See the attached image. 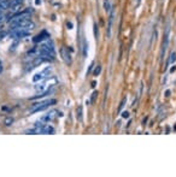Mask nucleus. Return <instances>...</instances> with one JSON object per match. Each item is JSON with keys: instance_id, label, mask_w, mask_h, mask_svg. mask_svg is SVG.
<instances>
[{"instance_id": "nucleus-1", "label": "nucleus", "mask_w": 176, "mask_h": 177, "mask_svg": "<svg viewBox=\"0 0 176 177\" xmlns=\"http://www.w3.org/2000/svg\"><path fill=\"white\" fill-rule=\"evenodd\" d=\"M57 103L56 99H46L43 101H39V103H35L34 105H31V109H30V113H37V112H41L43 110H46L47 107H49L51 105H54Z\"/></svg>"}, {"instance_id": "nucleus-2", "label": "nucleus", "mask_w": 176, "mask_h": 177, "mask_svg": "<svg viewBox=\"0 0 176 177\" xmlns=\"http://www.w3.org/2000/svg\"><path fill=\"white\" fill-rule=\"evenodd\" d=\"M30 35V31L28 30H24L22 28H12V30L10 31V37L14 40H20V39H23V37H26Z\"/></svg>"}, {"instance_id": "nucleus-3", "label": "nucleus", "mask_w": 176, "mask_h": 177, "mask_svg": "<svg viewBox=\"0 0 176 177\" xmlns=\"http://www.w3.org/2000/svg\"><path fill=\"white\" fill-rule=\"evenodd\" d=\"M43 61H46L43 58H41V57H34V58H31L30 61H28L27 64H26V71H30V70H33V69H35L36 66H39L40 64H42Z\"/></svg>"}, {"instance_id": "nucleus-4", "label": "nucleus", "mask_w": 176, "mask_h": 177, "mask_svg": "<svg viewBox=\"0 0 176 177\" xmlns=\"http://www.w3.org/2000/svg\"><path fill=\"white\" fill-rule=\"evenodd\" d=\"M51 66H47L46 69H43L42 71H40L39 74H36L34 77H33V81L34 82H39V81H42V80H45V78H47L48 76H49V74H51Z\"/></svg>"}, {"instance_id": "nucleus-5", "label": "nucleus", "mask_w": 176, "mask_h": 177, "mask_svg": "<svg viewBox=\"0 0 176 177\" xmlns=\"http://www.w3.org/2000/svg\"><path fill=\"white\" fill-rule=\"evenodd\" d=\"M22 4H23V0H11L10 1V10L12 12H18L22 7Z\"/></svg>"}, {"instance_id": "nucleus-6", "label": "nucleus", "mask_w": 176, "mask_h": 177, "mask_svg": "<svg viewBox=\"0 0 176 177\" xmlns=\"http://www.w3.org/2000/svg\"><path fill=\"white\" fill-rule=\"evenodd\" d=\"M60 54H62V58H63V60L65 61V64H71V54L69 53V49L68 48H65V47H63L62 49H60Z\"/></svg>"}, {"instance_id": "nucleus-7", "label": "nucleus", "mask_w": 176, "mask_h": 177, "mask_svg": "<svg viewBox=\"0 0 176 177\" xmlns=\"http://www.w3.org/2000/svg\"><path fill=\"white\" fill-rule=\"evenodd\" d=\"M56 113H58V111L53 110V111H51V112H48L47 115H45V116L41 118V122H42V123H43V122H47V123H48V122H52L53 119L56 118V116H57Z\"/></svg>"}, {"instance_id": "nucleus-8", "label": "nucleus", "mask_w": 176, "mask_h": 177, "mask_svg": "<svg viewBox=\"0 0 176 177\" xmlns=\"http://www.w3.org/2000/svg\"><path fill=\"white\" fill-rule=\"evenodd\" d=\"M168 45H169V30H167V33L164 35V42H163V47H162V53H160V59L164 58V53L168 48Z\"/></svg>"}, {"instance_id": "nucleus-9", "label": "nucleus", "mask_w": 176, "mask_h": 177, "mask_svg": "<svg viewBox=\"0 0 176 177\" xmlns=\"http://www.w3.org/2000/svg\"><path fill=\"white\" fill-rule=\"evenodd\" d=\"M47 89H48V86H47L46 82H41V83H39V84L35 86V91H36L37 93H42V92H45V91H47Z\"/></svg>"}, {"instance_id": "nucleus-10", "label": "nucleus", "mask_w": 176, "mask_h": 177, "mask_svg": "<svg viewBox=\"0 0 176 177\" xmlns=\"http://www.w3.org/2000/svg\"><path fill=\"white\" fill-rule=\"evenodd\" d=\"M47 37H49L48 36V34L46 33V31H42V33L41 34H39V35H37V36H35L34 37V42H39V41H42V40H45V39H47Z\"/></svg>"}, {"instance_id": "nucleus-11", "label": "nucleus", "mask_w": 176, "mask_h": 177, "mask_svg": "<svg viewBox=\"0 0 176 177\" xmlns=\"http://www.w3.org/2000/svg\"><path fill=\"white\" fill-rule=\"evenodd\" d=\"M54 132V128L49 124H45L43 125V129H42V134H53Z\"/></svg>"}, {"instance_id": "nucleus-12", "label": "nucleus", "mask_w": 176, "mask_h": 177, "mask_svg": "<svg viewBox=\"0 0 176 177\" xmlns=\"http://www.w3.org/2000/svg\"><path fill=\"white\" fill-rule=\"evenodd\" d=\"M9 7H10V1H7V0H3V1H0V12L7 10Z\"/></svg>"}, {"instance_id": "nucleus-13", "label": "nucleus", "mask_w": 176, "mask_h": 177, "mask_svg": "<svg viewBox=\"0 0 176 177\" xmlns=\"http://www.w3.org/2000/svg\"><path fill=\"white\" fill-rule=\"evenodd\" d=\"M87 52H88V43H87L86 39H82V55H83V58L87 57Z\"/></svg>"}, {"instance_id": "nucleus-14", "label": "nucleus", "mask_w": 176, "mask_h": 177, "mask_svg": "<svg viewBox=\"0 0 176 177\" xmlns=\"http://www.w3.org/2000/svg\"><path fill=\"white\" fill-rule=\"evenodd\" d=\"M104 9L106 12H110L111 9H112V6L110 4V0H104Z\"/></svg>"}, {"instance_id": "nucleus-15", "label": "nucleus", "mask_w": 176, "mask_h": 177, "mask_svg": "<svg viewBox=\"0 0 176 177\" xmlns=\"http://www.w3.org/2000/svg\"><path fill=\"white\" fill-rule=\"evenodd\" d=\"M14 122H15L14 118H12V117H7V118H6L5 121H4V124H5L6 126H10V125L14 124Z\"/></svg>"}, {"instance_id": "nucleus-16", "label": "nucleus", "mask_w": 176, "mask_h": 177, "mask_svg": "<svg viewBox=\"0 0 176 177\" xmlns=\"http://www.w3.org/2000/svg\"><path fill=\"white\" fill-rule=\"evenodd\" d=\"M125 103H127V97H124V98L122 99V101H121V104H119V107H118V111H119V112L123 110V107L125 106Z\"/></svg>"}, {"instance_id": "nucleus-17", "label": "nucleus", "mask_w": 176, "mask_h": 177, "mask_svg": "<svg viewBox=\"0 0 176 177\" xmlns=\"http://www.w3.org/2000/svg\"><path fill=\"white\" fill-rule=\"evenodd\" d=\"M100 72H102V66L100 65H98V66H95V70H94V72H93V75L94 76H98Z\"/></svg>"}, {"instance_id": "nucleus-18", "label": "nucleus", "mask_w": 176, "mask_h": 177, "mask_svg": "<svg viewBox=\"0 0 176 177\" xmlns=\"http://www.w3.org/2000/svg\"><path fill=\"white\" fill-rule=\"evenodd\" d=\"M175 60H176V53L173 52L171 55H170V60H169V63H170V64H173V63H175Z\"/></svg>"}, {"instance_id": "nucleus-19", "label": "nucleus", "mask_w": 176, "mask_h": 177, "mask_svg": "<svg viewBox=\"0 0 176 177\" xmlns=\"http://www.w3.org/2000/svg\"><path fill=\"white\" fill-rule=\"evenodd\" d=\"M77 118L80 119V121L82 119V107H79L77 109Z\"/></svg>"}, {"instance_id": "nucleus-20", "label": "nucleus", "mask_w": 176, "mask_h": 177, "mask_svg": "<svg viewBox=\"0 0 176 177\" xmlns=\"http://www.w3.org/2000/svg\"><path fill=\"white\" fill-rule=\"evenodd\" d=\"M122 117H123V118H129V112H128V111L123 112V113H122Z\"/></svg>"}, {"instance_id": "nucleus-21", "label": "nucleus", "mask_w": 176, "mask_h": 177, "mask_svg": "<svg viewBox=\"0 0 176 177\" xmlns=\"http://www.w3.org/2000/svg\"><path fill=\"white\" fill-rule=\"evenodd\" d=\"M66 27H68V29H72V23L68 22V23H66Z\"/></svg>"}, {"instance_id": "nucleus-22", "label": "nucleus", "mask_w": 176, "mask_h": 177, "mask_svg": "<svg viewBox=\"0 0 176 177\" xmlns=\"http://www.w3.org/2000/svg\"><path fill=\"white\" fill-rule=\"evenodd\" d=\"M4 16H1V15H0V23H1V22H4Z\"/></svg>"}, {"instance_id": "nucleus-23", "label": "nucleus", "mask_w": 176, "mask_h": 177, "mask_svg": "<svg viewBox=\"0 0 176 177\" xmlns=\"http://www.w3.org/2000/svg\"><path fill=\"white\" fill-rule=\"evenodd\" d=\"M3 70H4V68H3V65H1V63H0V74L3 72Z\"/></svg>"}, {"instance_id": "nucleus-24", "label": "nucleus", "mask_w": 176, "mask_h": 177, "mask_svg": "<svg viewBox=\"0 0 176 177\" xmlns=\"http://www.w3.org/2000/svg\"><path fill=\"white\" fill-rule=\"evenodd\" d=\"M140 1L141 0H136V5H140Z\"/></svg>"}, {"instance_id": "nucleus-25", "label": "nucleus", "mask_w": 176, "mask_h": 177, "mask_svg": "<svg viewBox=\"0 0 176 177\" xmlns=\"http://www.w3.org/2000/svg\"><path fill=\"white\" fill-rule=\"evenodd\" d=\"M0 1H3V0H0Z\"/></svg>"}]
</instances>
